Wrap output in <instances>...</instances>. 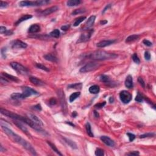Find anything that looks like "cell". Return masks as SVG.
Returning <instances> with one entry per match:
<instances>
[{
  "mask_svg": "<svg viewBox=\"0 0 156 156\" xmlns=\"http://www.w3.org/2000/svg\"><path fill=\"white\" fill-rule=\"evenodd\" d=\"M0 112H1V114L6 116V117H9V118H12V119L20 121L23 122V123H26V124L29 126L30 127H31V128H33V129H36V130H38V131H40V130H42V127H41L40 126L34 123L29 118L22 117V116L16 114V113H13V112H10V111L8 110L4 109L3 108H1V109H0Z\"/></svg>",
  "mask_w": 156,
  "mask_h": 156,
  "instance_id": "1",
  "label": "cell"
},
{
  "mask_svg": "<svg viewBox=\"0 0 156 156\" xmlns=\"http://www.w3.org/2000/svg\"><path fill=\"white\" fill-rule=\"evenodd\" d=\"M87 58L96 60H105L115 59L118 57V55L115 53H110L104 51H95L87 55Z\"/></svg>",
  "mask_w": 156,
  "mask_h": 156,
  "instance_id": "2",
  "label": "cell"
},
{
  "mask_svg": "<svg viewBox=\"0 0 156 156\" xmlns=\"http://www.w3.org/2000/svg\"><path fill=\"white\" fill-rule=\"evenodd\" d=\"M50 3L48 0H40V1H21L19 3V5L21 7H31V6H40L45 5Z\"/></svg>",
  "mask_w": 156,
  "mask_h": 156,
  "instance_id": "3",
  "label": "cell"
},
{
  "mask_svg": "<svg viewBox=\"0 0 156 156\" xmlns=\"http://www.w3.org/2000/svg\"><path fill=\"white\" fill-rule=\"evenodd\" d=\"M1 126L2 129L4 130V132L9 136V137L14 142L18 143H20V140L22 138L21 137L15 134L14 132H13L11 129H9V128H8V127H7L6 126H4L3 124H1Z\"/></svg>",
  "mask_w": 156,
  "mask_h": 156,
  "instance_id": "4",
  "label": "cell"
},
{
  "mask_svg": "<svg viewBox=\"0 0 156 156\" xmlns=\"http://www.w3.org/2000/svg\"><path fill=\"white\" fill-rule=\"evenodd\" d=\"M100 65L98 63L96 62H90L87 64L86 65H84V66L80 69V72L83 73H85L90 72V71H94V70H96L100 67Z\"/></svg>",
  "mask_w": 156,
  "mask_h": 156,
  "instance_id": "5",
  "label": "cell"
},
{
  "mask_svg": "<svg viewBox=\"0 0 156 156\" xmlns=\"http://www.w3.org/2000/svg\"><path fill=\"white\" fill-rule=\"evenodd\" d=\"M10 66H11L19 74H27L28 72V69L24 66H23L21 64H19V63L12 62L10 63Z\"/></svg>",
  "mask_w": 156,
  "mask_h": 156,
  "instance_id": "6",
  "label": "cell"
},
{
  "mask_svg": "<svg viewBox=\"0 0 156 156\" xmlns=\"http://www.w3.org/2000/svg\"><path fill=\"white\" fill-rule=\"evenodd\" d=\"M58 96H59V99H60V104H61L62 109L63 113H64V114H66L67 113V106H66V100H65V94L64 92L62 90H59L57 92Z\"/></svg>",
  "mask_w": 156,
  "mask_h": 156,
  "instance_id": "7",
  "label": "cell"
},
{
  "mask_svg": "<svg viewBox=\"0 0 156 156\" xmlns=\"http://www.w3.org/2000/svg\"><path fill=\"white\" fill-rule=\"evenodd\" d=\"M19 144L21 145V146H22L24 148L26 149L27 151H28L29 152H31L32 155H34V156H36V155H37V153H36V150L34 149V148L32 145H31L26 140H25V139H23L22 138L21 140H20Z\"/></svg>",
  "mask_w": 156,
  "mask_h": 156,
  "instance_id": "8",
  "label": "cell"
},
{
  "mask_svg": "<svg viewBox=\"0 0 156 156\" xmlns=\"http://www.w3.org/2000/svg\"><path fill=\"white\" fill-rule=\"evenodd\" d=\"M121 101L124 104H128L132 100V95L128 91L123 90L119 93Z\"/></svg>",
  "mask_w": 156,
  "mask_h": 156,
  "instance_id": "9",
  "label": "cell"
},
{
  "mask_svg": "<svg viewBox=\"0 0 156 156\" xmlns=\"http://www.w3.org/2000/svg\"><path fill=\"white\" fill-rule=\"evenodd\" d=\"M23 94L25 96V98L33 95H38V93L32 88L28 87H24L22 88Z\"/></svg>",
  "mask_w": 156,
  "mask_h": 156,
  "instance_id": "10",
  "label": "cell"
},
{
  "mask_svg": "<svg viewBox=\"0 0 156 156\" xmlns=\"http://www.w3.org/2000/svg\"><path fill=\"white\" fill-rule=\"evenodd\" d=\"M93 32V30L91 29L90 31H87V32H85V33L82 34L81 35L80 37H79V40L77 41V42L78 43H81V42H85L89 40L90 38V37H91L92 34Z\"/></svg>",
  "mask_w": 156,
  "mask_h": 156,
  "instance_id": "11",
  "label": "cell"
},
{
  "mask_svg": "<svg viewBox=\"0 0 156 156\" xmlns=\"http://www.w3.org/2000/svg\"><path fill=\"white\" fill-rule=\"evenodd\" d=\"M28 45L26 43L23 42L22 41L16 40L13 41L12 43V48L15 49H19V48H27Z\"/></svg>",
  "mask_w": 156,
  "mask_h": 156,
  "instance_id": "12",
  "label": "cell"
},
{
  "mask_svg": "<svg viewBox=\"0 0 156 156\" xmlns=\"http://www.w3.org/2000/svg\"><path fill=\"white\" fill-rule=\"evenodd\" d=\"M95 19H96V17L95 15H92V16L90 17L89 18V19L87 20V21H86L85 24V26L83 28L84 30H88L91 27H92L93 25H94L95 21Z\"/></svg>",
  "mask_w": 156,
  "mask_h": 156,
  "instance_id": "13",
  "label": "cell"
},
{
  "mask_svg": "<svg viewBox=\"0 0 156 156\" xmlns=\"http://www.w3.org/2000/svg\"><path fill=\"white\" fill-rule=\"evenodd\" d=\"M58 10H59V8L57 6H53L51 7V8H47L45 10L42 11L40 12V14L43 16H46V15H50V14H53V12H55Z\"/></svg>",
  "mask_w": 156,
  "mask_h": 156,
  "instance_id": "14",
  "label": "cell"
},
{
  "mask_svg": "<svg viewBox=\"0 0 156 156\" xmlns=\"http://www.w3.org/2000/svg\"><path fill=\"white\" fill-rule=\"evenodd\" d=\"M27 115L28 117L30 119H31L34 123L40 126H43V122H42L37 116H36L34 114H32V113H28Z\"/></svg>",
  "mask_w": 156,
  "mask_h": 156,
  "instance_id": "15",
  "label": "cell"
},
{
  "mask_svg": "<svg viewBox=\"0 0 156 156\" xmlns=\"http://www.w3.org/2000/svg\"><path fill=\"white\" fill-rule=\"evenodd\" d=\"M100 138H101V141L107 146H110V147H113L115 146V142L113 140H111L109 137L101 136Z\"/></svg>",
  "mask_w": 156,
  "mask_h": 156,
  "instance_id": "16",
  "label": "cell"
},
{
  "mask_svg": "<svg viewBox=\"0 0 156 156\" xmlns=\"http://www.w3.org/2000/svg\"><path fill=\"white\" fill-rule=\"evenodd\" d=\"M115 42V40H102L99 43H97L96 46H97L98 48H104V47L107 46H109L110 45L113 44L114 42Z\"/></svg>",
  "mask_w": 156,
  "mask_h": 156,
  "instance_id": "17",
  "label": "cell"
},
{
  "mask_svg": "<svg viewBox=\"0 0 156 156\" xmlns=\"http://www.w3.org/2000/svg\"><path fill=\"white\" fill-rule=\"evenodd\" d=\"M14 123L18 127V128H19V129H21V130H22L24 133H25V134H27V135H29V132H28V130L27 128H26V127H25V126H24L23 124L21 123V122H20V121L15 120V121H14Z\"/></svg>",
  "mask_w": 156,
  "mask_h": 156,
  "instance_id": "18",
  "label": "cell"
},
{
  "mask_svg": "<svg viewBox=\"0 0 156 156\" xmlns=\"http://www.w3.org/2000/svg\"><path fill=\"white\" fill-rule=\"evenodd\" d=\"M29 81H31V83L37 85V86H42V85H44V83L42 81H41L40 79L37 78V77H31L29 78Z\"/></svg>",
  "mask_w": 156,
  "mask_h": 156,
  "instance_id": "19",
  "label": "cell"
},
{
  "mask_svg": "<svg viewBox=\"0 0 156 156\" xmlns=\"http://www.w3.org/2000/svg\"><path fill=\"white\" fill-rule=\"evenodd\" d=\"M40 31V26L37 24H34V25H32L30 26L28 32L31 34H34L39 32Z\"/></svg>",
  "mask_w": 156,
  "mask_h": 156,
  "instance_id": "20",
  "label": "cell"
},
{
  "mask_svg": "<svg viewBox=\"0 0 156 156\" xmlns=\"http://www.w3.org/2000/svg\"><path fill=\"white\" fill-rule=\"evenodd\" d=\"M125 86L128 89H131L133 87V79L130 75H128L126 77L125 81Z\"/></svg>",
  "mask_w": 156,
  "mask_h": 156,
  "instance_id": "21",
  "label": "cell"
},
{
  "mask_svg": "<svg viewBox=\"0 0 156 156\" xmlns=\"http://www.w3.org/2000/svg\"><path fill=\"white\" fill-rule=\"evenodd\" d=\"M43 57H44V58L46 60L53 62H57L58 60L57 58L52 54H47L46 55H45Z\"/></svg>",
  "mask_w": 156,
  "mask_h": 156,
  "instance_id": "22",
  "label": "cell"
},
{
  "mask_svg": "<svg viewBox=\"0 0 156 156\" xmlns=\"http://www.w3.org/2000/svg\"><path fill=\"white\" fill-rule=\"evenodd\" d=\"M12 99L15 100H23L25 98V96L23 93H14L11 95Z\"/></svg>",
  "mask_w": 156,
  "mask_h": 156,
  "instance_id": "23",
  "label": "cell"
},
{
  "mask_svg": "<svg viewBox=\"0 0 156 156\" xmlns=\"http://www.w3.org/2000/svg\"><path fill=\"white\" fill-rule=\"evenodd\" d=\"M89 92L92 94H97L100 92V87L97 85H94L90 87L89 89Z\"/></svg>",
  "mask_w": 156,
  "mask_h": 156,
  "instance_id": "24",
  "label": "cell"
},
{
  "mask_svg": "<svg viewBox=\"0 0 156 156\" xmlns=\"http://www.w3.org/2000/svg\"><path fill=\"white\" fill-rule=\"evenodd\" d=\"M81 1L80 0H70V1H68L66 4H67L68 6L73 7L79 5V4H81Z\"/></svg>",
  "mask_w": 156,
  "mask_h": 156,
  "instance_id": "25",
  "label": "cell"
},
{
  "mask_svg": "<svg viewBox=\"0 0 156 156\" xmlns=\"http://www.w3.org/2000/svg\"><path fill=\"white\" fill-rule=\"evenodd\" d=\"M31 18H32V16L31 15H23V16L21 17L19 19V20H18L16 23H15V25H17H17H18L19 24L23 22V21H26V20H29V19Z\"/></svg>",
  "mask_w": 156,
  "mask_h": 156,
  "instance_id": "26",
  "label": "cell"
},
{
  "mask_svg": "<svg viewBox=\"0 0 156 156\" xmlns=\"http://www.w3.org/2000/svg\"><path fill=\"white\" fill-rule=\"evenodd\" d=\"M2 75L4 76L6 78H8V79H10V80L12 81L16 82V83H17V82L19 81V79H18L17 77H15V76H12V75L6 73H2Z\"/></svg>",
  "mask_w": 156,
  "mask_h": 156,
  "instance_id": "27",
  "label": "cell"
},
{
  "mask_svg": "<svg viewBox=\"0 0 156 156\" xmlns=\"http://www.w3.org/2000/svg\"><path fill=\"white\" fill-rule=\"evenodd\" d=\"M63 139H64V140H65V142H66V143H67L68 145L70 146V147H72L73 149H77V145H76V144L73 141H72V140H70V139H68V138H65V137L63 138Z\"/></svg>",
  "mask_w": 156,
  "mask_h": 156,
  "instance_id": "28",
  "label": "cell"
},
{
  "mask_svg": "<svg viewBox=\"0 0 156 156\" xmlns=\"http://www.w3.org/2000/svg\"><path fill=\"white\" fill-rule=\"evenodd\" d=\"M85 19H86V17H84V16H81L77 18L76 19V20H75L73 26H74V27L79 26V25H80L83 21H84V20H85Z\"/></svg>",
  "mask_w": 156,
  "mask_h": 156,
  "instance_id": "29",
  "label": "cell"
},
{
  "mask_svg": "<svg viewBox=\"0 0 156 156\" xmlns=\"http://www.w3.org/2000/svg\"><path fill=\"white\" fill-rule=\"evenodd\" d=\"M138 37H139L138 35H137V34L131 35V36L127 37L126 40V43H130V42H134V41L137 40L138 38Z\"/></svg>",
  "mask_w": 156,
  "mask_h": 156,
  "instance_id": "30",
  "label": "cell"
},
{
  "mask_svg": "<svg viewBox=\"0 0 156 156\" xmlns=\"http://www.w3.org/2000/svg\"><path fill=\"white\" fill-rule=\"evenodd\" d=\"M85 129H86L87 133L88 135L90 137H93L94 135L93 134L92 131V128L91 125L89 123H87L86 124H85Z\"/></svg>",
  "mask_w": 156,
  "mask_h": 156,
  "instance_id": "31",
  "label": "cell"
},
{
  "mask_svg": "<svg viewBox=\"0 0 156 156\" xmlns=\"http://www.w3.org/2000/svg\"><path fill=\"white\" fill-rule=\"evenodd\" d=\"M47 143H48V145H49V146H50L51 148L52 149H53V151H54V152H56V153L58 155H59V156H62V154L60 153V151H59V149H58L57 148V147L55 146V145H54V144L52 143L51 142H50V141H47Z\"/></svg>",
  "mask_w": 156,
  "mask_h": 156,
  "instance_id": "32",
  "label": "cell"
},
{
  "mask_svg": "<svg viewBox=\"0 0 156 156\" xmlns=\"http://www.w3.org/2000/svg\"><path fill=\"white\" fill-rule=\"evenodd\" d=\"M81 95L80 92H74L73 93L71 94L70 96V98H69V101H70V102H73L75 100H76L77 98L79 97Z\"/></svg>",
  "mask_w": 156,
  "mask_h": 156,
  "instance_id": "33",
  "label": "cell"
},
{
  "mask_svg": "<svg viewBox=\"0 0 156 156\" xmlns=\"http://www.w3.org/2000/svg\"><path fill=\"white\" fill-rule=\"evenodd\" d=\"M83 86L82 83H76V84H70L68 86L69 89H81Z\"/></svg>",
  "mask_w": 156,
  "mask_h": 156,
  "instance_id": "34",
  "label": "cell"
},
{
  "mask_svg": "<svg viewBox=\"0 0 156 156\" xmlns=\"http://www.w3.org/2000/svg\"><path fill=\"white\" fill-rule=\"evenodd\" d=\"M49 36L52 37H54V38H59V36H60V31H59V29H54V31L50 32Z\"/></svg>",
  "mask_w": 156,
  "mask_h": 156,
  "instance_id": "35",
  "label": "cell"
},
{
  "mask_svg": "<svg viewBox=\"0 0 156 156\" xmlns=\"http://www.w3.org/2000/svg\"><path fill=\"white\" fill-rule=\"evenodd\" d=\"M85 11H86V10H85V9H83V8H81V9H76V10H74L72 12V15H77V14H83V13L85 12Z\"/></svg>",
  "mask_w": 156,
  "mask_h": 156,
  "instance_id": "36",
  "label": "cell"
},
{
  "mask_svg": "<svg viewBox=\"0 0 156 156\" xmlns=\"http://www.w3.org/2000/svg\"><path fill=\"white\" fill-rule=\"evenodd\" d=\"M100 81L103 83H109V76H107V75H101L100 76Z\"/></svg>",
  "mask_w": 156,
  "mask_h": 156,
  "instance_id": "37",
  "label": "cell"
},
{
  "mask_svg": "<svg viewBox=\"0 0 156 156\" xmlns=\"http://www.w3.org/2000/svg\"><path fill=\"white\" fill-rule=\"evenodd\" d=\"M95 155L97 156H103L104 155V151L102 149L98 148L95 151Z\"/></svg>",
  "mask_w": 156,
  "mask_h": 156,
  "instance_id": "38",
  "label": "cell"
},
{
  "mask_svg": "<svg viewBox=\"0 0 156 156\" xmlns=\"http://www.w3.org/2000/svg\"><path fill=\"white\" fill-rule=\"evenodd\" d=\"M132 58L133 61H134L135 63H136V64H139L140 63V59L138 58V57L137 54L136 53H134V54H133L132 56Z\"/></svg>",
  "mask_w": 156,
  "mask_h": 156,
  "instance_id": "39",
  "label": "cell"
},
{
  "mask_svg": "<svg viewBox=\"0 0 156 156\" xmlns=\"http://www.w3.org/2000/svg\"><path fill=\"white\" fill-rule=\"evenodd\" d=\"M36 66H37V67L38 68L41 69V70H44V71H49V69H48L47 67H46L45 66H44L43 65H42V64H36Z\"/></svg>",
  "mask_w": 156,
  "mask_h": 156,
  "instance_id": "40",
  "label": "cell"
},
{
  "mask_svg": "<svg viewBox=\"0 0 156 156\" xmlns=\"http://www.w3.org/2000/svg\"><path fill=\"white\" fill-rule=\"evenodd\" d=\"M143 100V96L140 93H138L137 95L136 98H135V101H137L138 102H142Z\"/></svg>",
  "mask_w": 156,
  "mask_h": 156,
  "instance_id": "41",
  "label": "cell"
},
{
  "mask_svg": "<svg viewBox=\"0 0 156 156\" xmlns=\"http://www.w3.org/2000/svg\"><path fill=\"white\" fill-rule=\"evenodd\" d=\"M155 134L154 133H147V134H145L143 135H141L140 136V138H143L146 137H151L154 136Z\"/></svg>",
  "mask_w": 156,
  "mask_h": 156,
  "instance_id": "42",
  "label": "cell"
},
{
  "mask_svg": "<svg viewBox=\"0 0 156 156\" xmlns=\"http://www.w3.org/2000/svg\"><path fill=\"white\" fill-rule=\"evenodd\" d=\"M127 135H128V137H129V141H134V139L135 138V135H134V134H132V133L128 132V133H127Z\"/></svg>",
  "mask_w": 156,
  "mask_h": 156,
  "instance_id": "43",
  "label": "cell"
},
{
  "mask_svg": "<svg viewBox=\"0 0 156 156\" xmlns=\"http://www.w3.org/2000/svg\"><path fill=\"white\" fill-rule=\"evenodd\" d=\"M106 104V102L104 101V102H100V103L96 104L95 106V107H96V108L97 109H101L102 108V107H103Z\"/></svg>",
  "mask_w": 156,
  "mask_h": 156,
  "instance_id": "44",
  "label": "cell"
},
{
  "mask_svg": "<svg viewBox=\"0 0 156 156\" xmlns=\"http://www.w3.org/2000/svg\"><path fill=\"white\" fill-rule=\"evenodd\" d=\"M8 6V3L7 2H4L1 1H0V8L1 9H4V8H6Z\"/></svg>",
  "mask_w": 156,
  "mask_h": 156,
  "instance_id": "45",
  "label": "cell"
},
{
  "mask_svg": "<svg viewBox=\"0 0 156 156\" xmlns=\"http://www.w3.org/2000/svg\"><path fill=\"white\" fill-rule=\"evenodd\" d=\"M138 81L139 84H140V85H141V87H142L143 88H145V81H144L143 79L141 77H138Z\"/></svg>",
  "mask_w": 156,
  "mask_h": 156,
  "instance_id": "46",
  "label": "cell"
},
{
  "mask_svg": "<svg viewBox=\"0 0 156 156\" xmlns=\"http://www.w3.org/2000/svg\"><path fill=\"white\" fill-rule=\"evenodd\" d=\"M145 58L146 60H149L151 59V54H150L149 52L145 51Z\"/></svg>",
  "mask_w": 156,
  "mask_h": 156,
  "instance_id": "47",
  "label": "cell"
},
{
  "mask_svg": "<svg viewBox=\"0 0 156 156\" xmlns=\"http://www.w3.org/2000/svg\"><path fill=\"white\" fill-rule=\"evenodd\" d=\"M143 43L145 45L147 46H151L152 45V43H151L150 41L147 40H146V39L143 40Z\"/></svg>",
  "mask_w": 156,
  "mask_h": 156,
  "instance_id": "48",
  "label": "cell"
},
{
  "mask_svg": "<svg viewBox=\"0 0 156 156\" xmlns=\"http://www.w3.org/2000/svg\"><path fill=\"white\" fill-rule=\"evenodd\" d=\"M7 31L8 30L6 29V28L5 27H4V26H1L0 27V33L1 34H5L6 32H7Z\"/></svg>",
  "mask_w": 156,
  "mask_h": 156,
  "instance_id": "49",
  "label": "cell"
},
{
  "mask_svg": "<svg viewBox=\"0 0 156 156\" xmlns=\"http://www.w3.org/2000/svg\"><path fill=\"white\" fill-rule=\"evenodd\" d=\"M6 48H3L1 50V55L2 57L4 59L6 58Z\"/></svg>",
  "mask_w": 156,
  "mask_h": 156,
  "instance_id": "50",
  "label": "cell"
},
{
  "mask_svg": "<svg viewBox=\"0 0 156 156\" xmlns=\"http://www.w3.org/2000/svg\"><path fill=\"white\" fill-rule=\"evenodd\" d=\"M139 154H140V153H139L138 151H133V152L127 154L128 156H138Z\"/></svg>",
  "mask_w": 156,
  "mask_h": 156,
  "instance_id": "51",
  "label": "cell"
},
{
  "mask_svg": "<svg viewBox=\"0 0 156 156\" xmlns=\"http://www.w3.org/2000/svg\"><path fill=\"white\" fill-rule=\"evenodd\" d=\"M0 81H1V83L2 84H7V83H9L8 80H7V79H6V77L5 78H4V77H1Z\"/></svg>",
  "mask_w": 156,
  "mask_h": 156,
  "instance_id": "52",
  "label": "cell"
},
{
  "mask_svg": "<svg viewBox=\"0 0 156 156\" xmlns=\"http://www.w3.org/2000/svg\"><path fill=\"white\" fill-rule=\"evenodd\" d=\"M56 100H55V98H51L50 100H49V104H50L51 105H55L56 104Z\"/></svg>",
  "mask_w": 156,
  "mask_h": 156,
  "instance_id": "53",
  "label": "cell"
},
{
  "mask_svg": "<svg viewBox=\"0 0 156 156\" xmlns=\"http://www.w3.org/2000/svg\"><path fill=\"white\" fill-rule=\"evenodd\" d=\"M70 25H64V26H62L61 29L64 31H67L69 28H70Z\"/></svg>",
  "mask_w": 156,
  "mask_h": 156,
  "instance_id": "54",
  "label": "cell"
},
{
  "mask_svg": "<svg viewBox=\"0 0 156 156\" xmlns=\"http://www.w3.org/2000/svg\"><path fill=\"white\" fill-rule=\"evenodd\" d=\"M34 109L37 110H39V111L42 110V106H41V105L40 104H38L36 105V106L34 107Z\"/></svg>",
  "mask_w": 156,
  "mask_h": 156,
  "instance_id": "55",
  "label": "cell"
},
{
  "mask_svg": "<svg viewBox=\"0 0 156 156\" xmlns=\"http://www.w3.org/2000/svg\"><path fill=\"white\" fill-rule=\"evenodd\" d=\"M110 7H111V4H108V5H107V6H106V8H105L104 9L103 11H102V14H104V13L105 12H106V10H107V9H109V8H110Z\"/></svg>",
  "mask_w": 156,
  "mask_h": 156,
  "instance_id": "56",
  "label": "cell"
},
{
  "mask_svg": "<svg viewBox=\"0 0 156 156\" xmlns=\"http://www.w3.org/2000/svg\"><path fill=\"white\" fill-rule=\"evenodd\" d=\"M93 113H94V115H95V117H96V118H99V117H100V115H99V113H98V112H96V110L94 111Z\"/></svg>",
  "mask_w": 156,
  "mask_h": 156,
  "instance_id": "57",
  "label": "cell"
},
{
  "mask_svg": "<svg viewBox=\"0 0 156 156\" xmlns=\"http://www.w3.org/2000/svg\"><path fill=\"white\" fill-rule=\"evenodd\" d=\"M107 23V20H102V21H100V24H101V25H104Z\"/></svg>",
  "mask_w": 156,
  "mask_h": 156,
  "instance_id": "58",
  "label": "cell"
},
{
  "mask_svg": "<svg viewBox=\"0 0 156 156\" xmlns=\"http://www.w3.org/2000/svg\"><path fill=\"white\" fill-rule=\"evenodd\" d=\"M0 151H1V152H4V151H5V149L3 148V146H2V145L0 146Z\"/></svg>",
  "mask_w": 156,
  "mask_h": 156,
  "instance_id": "59",
  "label": "cell"
},
{
  "mask_svg": "<svg viewBox=\"0 0 156 156\" xmlns=\"http://www.w3.org/2000/svg\"><path fill=\"white\" fill-rule=\"evenodd\" d=\"M114 101V99H113V97H110L109 98V102H110V103H112V102Z\"/></svg>",
  "mask_w": 156,
  "mask_h": 156,
  "instance_id": "60",
  "label": "cell"
},
{
  "mask_svg": "<svg viewBox=\"0 0 156 156\" xmlns=\"http://www.w3.org/2000/svg\"><path fill=\"white\" fill-rule=\"evenodd\" d=\"M76 115H77V113H76V112H73V113H72V116L74 117V118H75V117H76Z\"/></svg>",
  "mask_w": 156,
  "mask_h": 156,
  "instance_id": "61",
  "label": "cell"
},
{
  "mask_svg": "<svg viewBox=\"0 0 156 156\" xmlns=\"http://www.w3.org/2000/svg\"><path fill=\"white\" fill-rule=\"evenodd\" d=\"M68 124H70V125H71V126H74V125L73 124H72V123H71V122H68Z\"/></svg>",
  "mask_w": 156,
  "mask_h": 156,
  "instance_id": "62",
  "label": "cell"
}]
</instances>
